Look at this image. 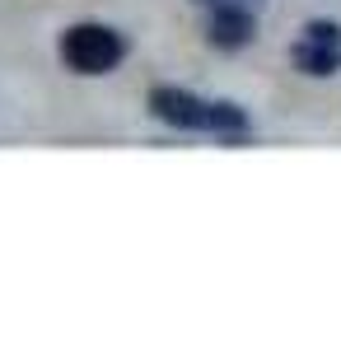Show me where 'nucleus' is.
<instances>
[{"mask_svg": "<svg viewBox=\"0 0 341 350\" xmlns=\"http://www.w3.org/2000/svg\"><path fill=\"white\" fill-rule=\"evenodd\" d=\"M150 112L159 122L178 126V131H206V135H225V140H243L253 131L248 112L234 103H220V98H201V94H187L178 84H159L150 89Z\"/></svg>", "mask_w": 341, "mask_h": 350, "instance_id": "obj_1", "label": "nucleus"}, {"mask_svg": "<svg viewBox=\"0 0 341 350\" xmlns=\"http://www.w3.org/2000/svg\"><path fill=\"white\" fill-rule=\"evenodd\" d=\"M253 24H257V14H243V10H210V47H225V52H238V47H248L253 42Z\"/></svg>", "mask_w": 341, "mask_h": 350, "instance_id": "obj_4", "label": "nucleus"}, {"mask_svg": "<svg viewBox=\"0 0 341 350\" xmlns=\"http://www.w3.org/2000/svg\"><path fill=\"white\" fill-rule=\"evenodd\" d=\"M290 61L304 70V75H332L341 66V24H327V19H314V24L304 28L299 38H294V47H290Z\"/></svg>", "mask_w": 341, "mask_h": 350, "instance_id": "obj_3", "label": "nucleus"}, {"mask_svg": "<svg viewBox=\"0 0 341 350\" xmlns=\"http://www.w3.org/2000/svg\"><path fill=\"white\" fill-rule=\"evenodd\" d=\"M127 56V38L108 24H75L61 38V61L75 75H108Z\"/></svg>", "mask_w": 341, "mask_h": 350, "instance_id": "obj_2", "label": "nucleus"}, {"mask_svg": "<svg viewBox=\"0 0 341 350\" xmlns=\"http://www.w3.org/2000/svg\"><path fill=\"white\" fill-rule=\"evenodd\" d=\"M201 10H243V14H257L266 0H197Z\"/></svg>", "mask_w": 341, "mask_h": 350, "instance_id": "obj_5", "label": "nucleus"}]
</instances>
